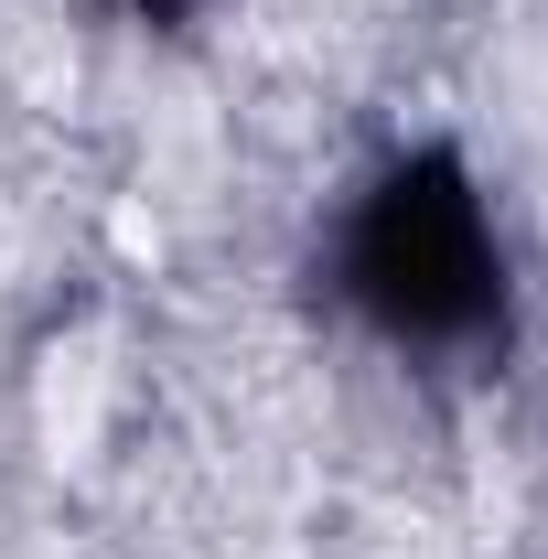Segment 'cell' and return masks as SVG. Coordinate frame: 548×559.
I'll use <instances>...</instances> for the list:
<instances>
[{"label": "cell", "mask_w": 548, "mask_h": 559, "mask_svg": "<svg viewBox=\"0 0 548 559\" xmlns=\"http://www.w3.org/2000/svg\"><path fill=\"white\" fill-rule=\"evenodd\" d=\"M344 290L398 345H463V334H484L495 301H505V259H495L484 194L452 162L388 173L355 205V226H344Z\"/></svg>", "instance_id": "6da1fadb"}]
</instances>
